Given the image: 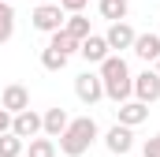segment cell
<instances>
[{"mask_svg":"<svg viewBox=\"0 0 160 157\" xmlns=\"http://www.w3.org/2000/svg\"><path fill=\"white\" fill-rule=\"evenodd\" d=\"M97 75H101V82H104V97H108L112 105L134 97V75H130L123 52H108V56L97 64Z\"/></svg>","mask_w":160,"mask_h":157,"instance_id":"obj_1","label":"cell"},{"mask_svg":"<svg viewBox=\"0 0 160 157\" xmlns=\"http://www.w3.org/2000/svg\"><path fill=\"white\" fill-rule=\"evenodd\" d=\"M97 138H101L97 120L93 116H78V120H71V123L63 127V135H60V154L63 157H82Z\"/></svg>","mask_w":160,"mask_h":157,"instance_id":"obj_2","label":"cell"},{"mask_svg":"<svg viewBox=\"0 0 160 157\" xmlns=\"http://www.w3.org/2000/svg\"><path fill=\"white\" fill-rule=\"evenodd\" d=\"M63 19H67V11L60 8V0H52V4H38V8H34V15H30L34 30H41V34L60 30V26H63Z\"/></svg>","mask_w":160,"mask_h":157,"instance_id":"obj_3","label":"cell"},{"mask_svg":"<svg viewBox=\"0 0 160 157\" xmlns=\"http://www.w3.org/2000/svg\"><path fill=\"white\" fill-rule=\"evenodd\" d=\"M104 150L112 157H127L130 150H134V127H127V123H112L108 131H104Z\"/></svg>","mask_w":160,"mask_h":157,"instance_id":"obj_4","label":"cell"},{"mask_svg":"<svg viewBox=\"0 0 160 157\" xmlns=\"http://www.w3.org/2000/svg\"><path fill=\"white\" fill-rule=\"evenodd\" d=\"M75 97H78L82 105H97L101 97H104V82H101V75L97 71H82L78 78H75Z\"/></svg>","mask_w":160,"mask_h":157,"instance_id":"obj_5","label":"cell"},{"mask_svg":"<svg viewBox=\"0 0 160 157\" xmlns=\"http://www.w3.org/2000/svg\"><path fill=\"white\" fill-rule=\"evenodd\" d=\"M134 97L145 101V105H157L160 101V71L157 68H145L142 75H134Z\"/></svg>","mask_w":160,"mask_h":157,"instance_id":"obj_6","label":"cell"},{"mask_svg":"<svg viewBox=\"0 0 160 157\" xmlns=\"http://www.w3.org/2000/svg\"><path fill=\"white\" fill-rule=\"evenodd\" d=\"M116 120L127 123V127H138V123H145V120H149V105H145V101H138V97H127V101L116 105Z\"/></svg>","mask_w":160,"mask_h":157,"instance_id":"obj_7","label":"cell"},{"mask_svg":"<svg viewBox=\"0 0 160 157\" xmlns=\"http://www.w3.org/2000/svg\"><path fill=\"white\" fill-rule=\"evenodd\" d=\"M104 41H108V49H112V52H123V49H130V45H134V26H130L127 19H116V23H108Z\"/></svg>","mask_w":160,"mask_h":157,"instance_id":"obj_8","label":"cell"},{"mask_svg":"<svg viewBox=\"0 0 160 157\" xmlns=\"http://www.w3.org/2000/svg\"><path fill=\"white\" fill-rule=\"evenodd\" d=\"M11 131H15L22 142H30L34 135H41V112H34V109L15 112V116H11Z\"/></svg>","mask_w":160,"mask_h":157,"instance_id":"obj_9","label":"cell"},{"mask_svg":"<svg viewBox=\"0 0 160 157\" xmlns=\"http://www.w3.org/2000/svg\"><path fill=\"white\" fill-rule=\"evenodd\" d=\"M108 52H112V49H108L104 34H89V38H82V41H78V56L86 60V64H101Z\"/></svg>","mask_w":160,"mask_h":157,"instance_id":"obj_10","label":"cell"},{"mask_svg":"<svg viewBox=\"0 0 160 157\" xmlns=\"http://www.w3.org/2000/svg\"><path fill=\"white\" fill-rule=\"evenodd\" d=\"M0 105L15 116V112L30 109V90H26L22 82H11V86H4V94H0Z\"/></svg>","mask_w":160,"mask_h":157,"instance_id":"obj_11","label":"cell"},{"mask_svg":"<svg viewBox=\"0 0 160 157\" xmlns=\"http://www.w3.org/2000/svg\"><path fill=\"white\" fill-rule=\"evenodd\" d=\"M130 52L142 56L145 64H157V56H160V30H153V34H134Z\"/></svg>","mask_w":160,"mask_h":157,"instance_id":"obj_12","label":"cell"},{"mask_svg":"<svg viewBox=\"0 0 160 157\" xmlns=\"http://www.w3.org/2000/svg\"><path fill=\"white\" fill-rule=\"evenodd\" d=\"M71 123V116H67V109H45L41 112V135H48V138H60L63 135V127Z\"/></svg>","mask_w":160,"mask_h":157,"instance_id":"obj_13","label":"cell"},{"mask_svg":"<svg viewBox=\"0 0 160 157\" xmlns=\"http://www.w3.org/2000/svg\"><path fill=\"white\" fill-rule=\"evenodd\" d=\"M97 11H101V19L116 23V19H127L130 15V4L127 0H97Z\"/></svg>","mask_w":160,"mask_h":157,"instance_id":"obj_14","label":"cell"},{"mask_svg":"<svg viewBox=\"0 0 160 157\" xmlns=\"http://www.w3.org/2000/svg\"><path fill=\"white\" fill-rule=\"evenodd\" d=\"M15 34V8L11 0H0V45H8Z\"/></svg>","mask_w":160,"mask_h":157,"instance_id":"obj_15","label":"cell"},{"mask_svg":"<svg viewBox=\"0 0 160 157\" xmlns=\"http://www.w3.org/2000/svg\"><path fill=\"white\" fill-rule=\"evenodd\" d=\"M48 45H52V49H60L63 56H75V52H78V38H71V34H67L63 26L48 34Z\"/></svg>","mask_w":160,"mask_h":157,"instance_id":"obj_16","label":"cell"},{"mask_svg":"<svg viewBox=\"0 0 160 157\" xmlns=\"http://www.w3.org/2000/svg\"><path fill=\"white\" fill-rule=\"evenodd\" d=\"M63 30H67V34H71V38H89V34H93V30H89V19H86V15H82V11H71V15H67V19H63Z\"/></svg>","mask_w":160,"mask_h":157,"instance_id":"obj_17","label":"cell"},{"mask_svg":"<svg viewBox=\"0 0 160 157\" xmlns=\"http://www.w3.org/2000/svg\"><path fill=\"white\" fill-rule=\"evenodd\" d=\"M67 60H71V56H63V52H60V49H52V45H45V49H41V68H45V71H63V68H67Z\"/></svg>","mask_w":160,"mask_h":157,"instance_id":"obj_18","label":"cell"},{"mask_svg":"<svg viewBox=\"0 0 160 157\" xmlns=\"http://www.w3.org/2000/svg\"><path fill=\"white\" fill-rule=\"evenodd\" d=\"M22 150H26V142L15 131H4L0 135V157H22Z\"/></svg>","mask_w":160,"mask_h":157,"instance_id":"obj_19","label":"cell"},{"mask_svg":"<svg viewBox=\"0 0 160 157\" xmlns=\"http://www.w3.org/2000/svg\"><path fill=\"white\" fill-rule=\"evenodd\" d=\"M26 157H56V142H52L48 135H45V138L34 135V138H30V146H26Z\"/></svg>","mask_w":160,"mask_h":157,"instance_id":"obj_20","label":"cell"},{"mask_svg":"<svg viewBox=\"0 0 160 157\" xmlns=\"http://www.w3.org/2000/svg\"><path fill=\"white\" fill-rule=\"evenodd\" d=\"M142 157H160V131L153 135V138L142 142Z\"/></svg>","mask_w":160,"mask_h":157,"instance_id":"obj_21","label":"cell"},{"mask_svg":"<svg viewBox=\"0 0 160 157\" xmlns=\"http://www.w3.org/2000/svg\"><path fill=\"white\" fill-rule=\"evenodd\" d=\"M86 4H89V0H60V8H63L67 15H71V11H86Z\"/></svg>","mask_w":160,"mask_h":157,"instance_id":"obj_22","label":"cell"},{"mask_svg":"<svg viewBox=\"0 0 160 157\" xmlns=\"http://www.w3.org/2000/svg\"><path fill=\"white\" fill-rule=\"evenodd\" d=\"M38 4H52V0H38Z\"/></svg>","mask_w":160,"mask_h":157,"instance_id":"obj_23","label":"cell"},{"mask_svg":"<svg viewBox=\"0 0 160 157\" xmlns=\"http://www.w3.org/2000/svg\"><path fill=\"white\" fill-rule=\"evenodd\" d=\"M157 71H160V56H157Z\"/></svg>","mask_w":160,"mask_h":157,"instance_id":"obj_24","label":"cell"},{"mask_svg":"<svg viewBox=\"0 0 160 157\" xmlns=\"http://www.w3.org/2000/svg\"><path fill=\"white\" fill-rule=\"evenodd\" d=\"M11 4H15V0H11Z\"/></svg>","mask_w":160,"mask_h":157,"instance_id":"obj_25","label":"cell"}]
</instances>
